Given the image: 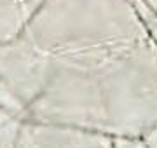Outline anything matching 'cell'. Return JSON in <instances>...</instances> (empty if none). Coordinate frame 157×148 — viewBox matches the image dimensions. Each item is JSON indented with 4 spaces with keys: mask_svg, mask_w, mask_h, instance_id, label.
<instances>
[{
    "mask_svg": "<svg viewBox=\"0 0 157 148\" xmlns=\"http://www.w3.org/2000/svg\"><path fill=\"white\" fill-rule=\"evenodd\" d=\"M113 148H145V145L138 139H115Z\"/></svg>",
    "mask_w": 157,
    "mask_h": 148,
    "instance_id": "obj_1",
    "label": "cell"
},
{
    "mask_svg": "<svg viewBox=\"0 0 157 148\" xmlns=\"http://www.w3.org/2000/svg\"><path fill=\"white\" fill-rule=\"evenodd\" d=\"M147 143H148V146L150 148H157V127L148 134V141Z\"/></svg>",
    "mask_w": 157,
    "mask_h": 148,
    "instance_id": "obj_2",
    "label": "cell"
}]
</instances>
